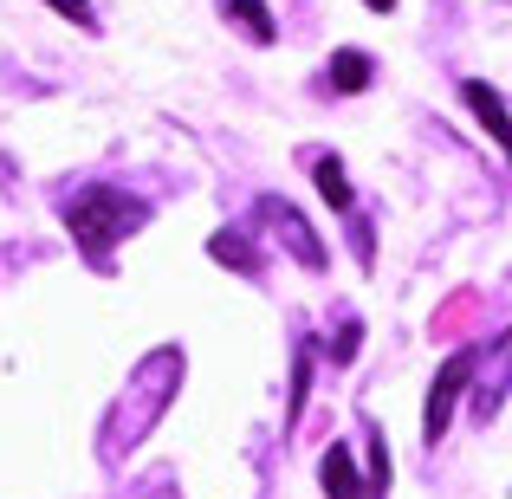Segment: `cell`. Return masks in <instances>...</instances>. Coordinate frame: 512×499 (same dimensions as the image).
Instances as JSON below:
<instances>
[{"instance_id": "6da1fadb", "label": "cell", "mask_w": 512, "mask_h": 499, "mask_svg": "<svg viewBox=\"0 0 512 499\" xmlns=\"http://www.w3.org/2000/svg\"><path fill=\"white\" fill-rule=\"evenodd\" d=\"M65 227H72V240L85 253H111L124 234L143 227V201L117 195V188H85V195H72V208H65Z\"/></svg>"}, {"instance_id": "7a4b0ae2", "label": "cell", "mask_w": 512, "mask_h": 499, "mask_svg": "<svg viewBox=\"0 0 512 499\" xmlns=\"http://www.w3.org/2000/svg\"><path fill=\"white\" fill-rule=\"evenodd\" d=\"M467 383H474V422H493V415H500V402H506V389H512V331H500L487 344V357H474V376H467Z\"/></svg>"}, {"instance_id": "3957f363", "label": "cell", "mask_w": 512, "mask_h": 499, "mask_svg": "<svg viewBox=\"0 0 512 499\" xmlns=\"http://www.w3.org/2000/svg\"><path fill=\"white\" fill-rule=\"evenodd\" d=\"M467 376H474V350H454V357L435 370V383H428V409H422V435H428V441L448 435L454 402L467 396Z\"/></svg>"}, {"instance_id": "277c9868", "label": "cell", "mask_w": 512, "mask_h": 499, "mask_svg": "<svg viewBox=\"0 0 512 499\" xmlns=\"http://www.w3.org/2000/svg\"><path fill=\"white\" fill-rule=\"evenodd\" d=\"M260 221L279 234V247L292 253V260L305 266V273H325V247H318V234H312V221H305L292 201H279V195H266L260 201Z\"/></svg>"}, {"instance_id": "5b68a950", "label": "cell", "mask_w": 512, "mask_h": 499, "mask_svg": "<svg viewBox=\"0 0 512 499\" xmlns=\"http://www.w3.org/2000/svg\"><path fill=\"white\" fill-rule=\"evenodd\" d=\"M461 98H467V111H474L480 124H487V137L500 143V150H506V163H512V111H506V98H500L493 85H480V78H467V91H461Z\"/></svg>"}, {"instance_id": "8992f818", "label": "cell", "mask_w": 512, "mask_h": 499, "mask_svg": "<svg viewBox=\"0 0 512 499\" xmlns=\"http://www.w3.org/2000/svg\"><path fill=\"white\" fill-rule=\"evenodd\" d=\"M318 474H325V493H331V499H370V493H363V480H357V467H350V454H344V448H325V467H318Z\"/></svg>"}, {"instance_id": "52a82bcc", "label": "cell", "mask_w": 512, "mask_h": 499, "mask_svg": "<svg viewBox=\"0 0 512 499\" xmlns=\"http://www.w3.org/2000/svg\"><path fill=\"white\" fill-rule=\"evenodd\" d=\"M221 13H227L234 26H247V39H273V33H279L273 13H266L260 0H221Z\"/></svg>"}, {"instance_id": "ba28073f", "label": "cell", "mask_w": 512, "mask_h": 499, "mask_svg": "<svg viewBox=\"0 0 512 499\" xmlns=\"http://www.w3.org/2000/svg\"><path fill=\"white\" fill-rule=\"evenodd\" d=\"M208 253H214V260H227L234 273H253V266H260V260H253V247H247V234H234V227H227V234H214Z\"/></svg>"}, {"instance_id": "9c48e42d", "label": "cell", "mask_w": 512, "mask_h": 499, "mask_svg": "<svg viewBox=\"0 0 512 499\" xmlns=\"http://www.w3.org/2000/svg\"><path fill=\"white\" fill-rule=\"evenodd\" d=\"M331 85H338V91H363V85H370V59L344 46L338 59H331Z\"/></svg>"}, {"instance_id": "30bf717a", "label": "cell", "mask_w": 512, "mask_h": 499, "mask_svg": "<svg viewBox=\"0 0 512 499\" xmlns=\"http://www.w3.org/2000/svg\"><path fill=\"white\" fill-rule=\"evenodd\" d=\"M312 175H318V188H325V201H331V208L344 214V208H350V182H344V163H338V156H318V169H312Z\"/></svg>"}, {"instance_id": "8fae6325", "label": "cell", "mask_w": 512, "mask_h": 499, "mask_svg": "<svg viewBox=\"0 0 512 499\" xmlns=\"http://www.w3.org/2000/svg\"><path fill=\"white\" fill-rule=\"evenodd\" d=\"M46 7H59L65 20H72V26H85V33H91V26H98V13H91L85 0H46Z\"/></svg>"}, {"instance_id": "7c38bea8", "label": "cell", "mask_w": 512, "mask_h": 499, "mask_svg": "<svg viewBox=\"0 0 512 499\" xmlns=\"http://www.w3.org/2000/svg\"><path fill=\"white\" fill-rule=\"evenodd\" d=\"M370 487H376V493L389 487V454H383V435H376V448H370Z\"/></svg>"}, {"instance_id": "4fadbf2b", "label": "cell", "mask_w": 512, "mask_h": 499, "mask_svg": "<svg viewBox=\"0 0 512 499\" xmlns=\"http://www.w3.org/2000/svg\"><path fill=\"white\" fill-rule=\"evenodd\" d=\"M357 344H363V331H357V325H344V331H338V344H331V357L350 363V357H357Z\"/></svg>"}, {"instance_id": "5bb4252c", "label": "cell", "mask_w": 512, "mask_h": 499, "mask_svg": "<svg viewBox=\"0 0 512 499\" xmlns=\"http://www.w3.org/2000/svg\"><path fill=\"white\" fill-rule=\"evenodd\" d=\"M363 7H376V13H389V7H396V0H363Z\"/></svg>"}]
</instances>
